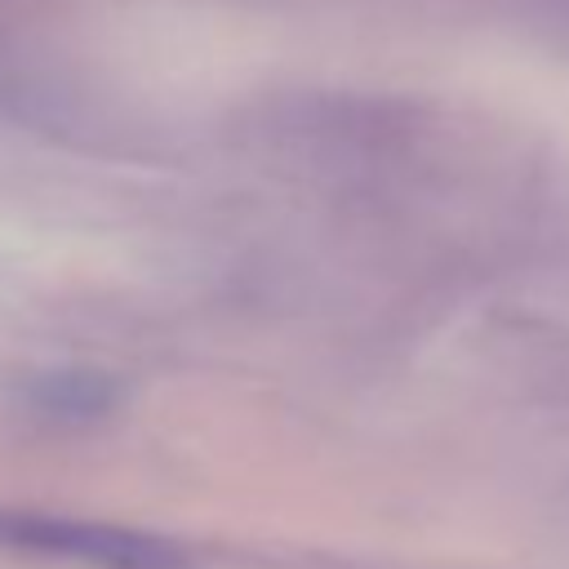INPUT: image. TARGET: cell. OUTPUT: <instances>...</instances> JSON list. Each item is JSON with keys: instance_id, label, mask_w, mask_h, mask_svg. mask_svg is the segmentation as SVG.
<instances>
[{"instance_id": "cell-1", "label": "cell", "mask_w": 569, "mask_h": 569, "mask_svg": "<svg viewBox=\"0 0 569 569\" xmlns=\"http://www.w3.org/2000/svg\"><path fill=\"white\" fill-rule=\"evenodd\" d=\"M0 542L84 569H191V556L160 533L67 516H4Z\"/></svg>"}]
</instances>
